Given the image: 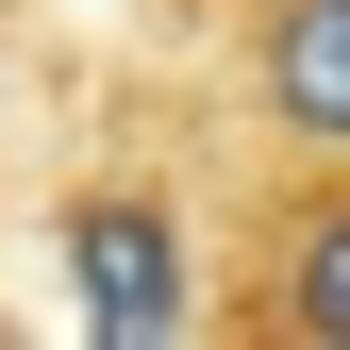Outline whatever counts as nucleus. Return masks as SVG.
<instances>
[{"instance_id":"obj_2","label":"nucleus","mask_w":350,"mask_h":350,"mask_svg":"<svg viewBox=\"0 0 350 350\" xmlns=\"http://www.w3.org/2000/svg\"><path fill=\"white\" fill-rule=\"evenodd\" d=\"M234 350H350V167L217 150V317Z\"/></svg>"},{"instance_id":"obj_1","label":"nucleus","mask_w":350,"mask_h":350,"mask_svg":"<svg viewBox=\"0 0 350 350\" xmlns=\"http://www.w3.org/2000/svg\"><path fill=\"white\" fill-rule=\"evenodd\" d=\"M51 250H67V317L83 334H200L217 317V150L200 167H67L51 200Z\"/></svg>"},{"instance_id":"obj_3","label":"nucleus","mask_w":350,"mask_h":350,"mask_svg":"<svg viewBox=\"0 0 350 350\" xmlns=\"http://www.w3.org/2000/svg\"><path fill=\"white\" fill-rule=\"evenodd\" d=\"M184 100L200 150L350 167V0H184Z\"/></svg>"},{"instance_id":"obj_4","label":"nucleus","mask_w":350,"mask_h":350,"mask_svg":"<svg viewBox=\"0 0 350 350\" xmlns=\"http://www.w3.org/2000/svg\"><path fill=\"white\" fill-rule=\"evenodd\" d=\"M0 17H17V0H0Z\"/></svg>"}]
</instances>
